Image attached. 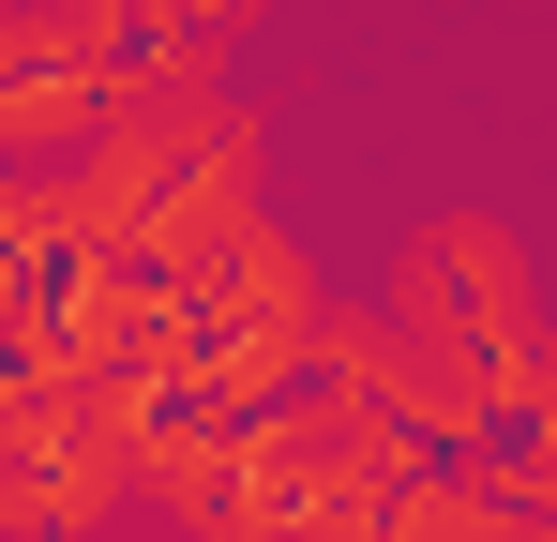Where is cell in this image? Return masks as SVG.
I'll return each mask as SVG.
<instances>
[{
    "instance_id": "1",
    "label": "cell",
    "mask_w": 557,
    "mask_h": 542,
    "mask_svg": "<svg viewBox=\"0 0 557 542\" xmlns=\"http://www.w3.org/2000/svg\"><path fill=\"white\" fill-rule=\"evenodd\" d=\"M376 317H407L422 347H467V361H497V377L543 392V271H528V242H512L497 211H437V226L392 257Z\"/></svg>"
},
{
    "instance_id": "2",
    "label": "cell",
    "mask_w": 557,
    "mask_h": 542,
    "mask_svg": "<svg viewBox=\"0 0 557 542\" xmlns=\"http://www.w3.org/2000/svg\"><path fill=\"white\" fill-rule=\"evenodd\" d=\"M136 15H151V30H166V0H136Z\"/></svg>"
}]
</instances>
